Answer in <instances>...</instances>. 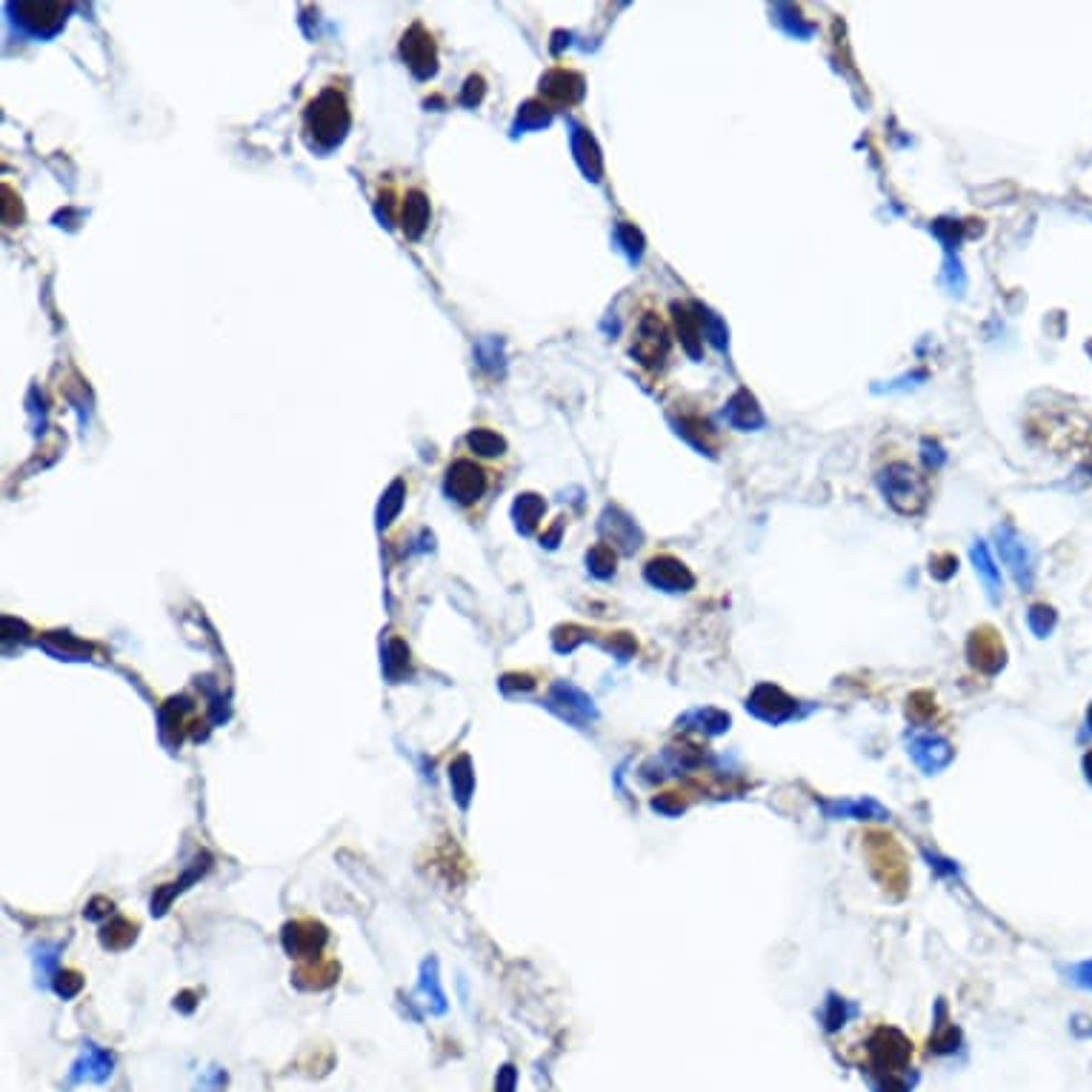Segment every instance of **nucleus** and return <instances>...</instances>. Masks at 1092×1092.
Returning a JSON list of instances; mask_svg holds the SVG:
<instances>
[{"label":"nucleus","instance_id":"obj_1","mask_svg":"<svg viewBox=\"0 0 1092 1092\" xmlns=\"http://www.w3.org/2000/svg\"><path fill=\"white\" fill-rule=\"evenodd\" d=\"M352 115H350V101H346V92L338 86H323L304 109V135L312 149H335L346 132H350Z\"/></svg>","mask_w":1092,"mask_h":1092},{"label":"nucleus","instance_id":"obj_2","mask_svg":"<svg viewBox=\"0 0 1092 1092\" xmlns=\"http://www.w3.org/2000/svg\"><path fill=\"white\" fill-rule=\"evenodd\" d=\"M878 486L884 492V498L896 507L901 515H918L927 507V498H929L927 478L918 469H912L910 464H904V461H896V464H889L886 469H881Z\"/></svg>","mask_w":1092,"mask_h":1092},{"label":"nucleus","instance_id":"obj_3","mask_svg":"<svg viewBox=\"0 0 1092 1092\" xmlns=\"http://www.w3.org/2000/svg\"><path fill=\"white\" fill-rule=\"evenodd\" d=\"M632 358L643 369H653V372H658L667 364V358H669V326L664 323L661 315L643 312L638 318L635 338H632Z\"/></svg>","mask_w":1092,"mask_h":1092},{"label":"nucleus","instance_id":"obj_4","mask_svg":"<svg viewBox=\"0 0 1092 1092\" xmlns=\"http://www.w3.org/2000/svg\"><path fill=\"white\" fill-rule=\"evenodd\" d=\"M443 489L446 495L461 504V507H475L486 489H489V472L481 461H472V458H455L446 469V481H443Z\"/></svg>","mask_w":1092,"mask_h":1092},{"label":"nucleus","instance_id":"obj_5","mask_svg":"<svg viewBox=\"0 0 1092 1092\" xmlns=\"http://www.w3.org/2000/svg\"><path fill=\"white\" fill-rule=\"evenodd\" d=\"M546 710H553L561 721H567L572 726H581V729L598 718V710H595L589 695L583 689H578L575 683H569V681H558L550 689V695H546Z\"/></svg>","mask_w":1092,"mask_h":1092},{"label":"nucleus","instance_id":"obj_6","mask_svg":"<svg viewBox=\"0 0 1092 1092\" xmlns=\"http://www.w3.org/2000/svg\"><path fill=\"white\" fill-rule=\"evenodd\" d=\"M747 710H750L755 718L767 721V724H783V721H789V718H796L798 701H792L781 686L758 683L755 692L747 698Z\"/></svg>","mask_w":1092,"mask_h":1092},{"label":"nucleus","instance_id":"obj_7","mask_svg":"<svg viewBox=\"0 0 1092 1092\" xmlns=\"http://www.w3.org/2000/svg\"><path fill=\"white\" fill-rule=\"evenodd\" d=\"M283 950L292 956V958H318L321 950L326 947V927L318 924V921H292L283 927Z\"/></svg>","mask_w":1092,"mask_h":1092},{"label":"nucleus","instance_id":"obj_8","mask_svg":"<svg viewBox=\"0 0 1092 1092\" xmlns=\"http://www.w3.org/2000/svg\"><path fill=\"white\" fill-rule=\"evenodd\" d=\"M401 55H404V61L410 64V69H412L418 78H429V75H435V69H438V46H435L432 35H429L421 23H415V26L404 35V40H401Z\"/></svg>","mask_w":1092,"mask_h":1092},{"label":"nucleus","instance_id":"obj_9","mask_svg":"<svg viewBox=\"0 0 1092 1092\" xmlns=\"http://www.w3.org/2000/svg\"><path fill=\"white\" fill-rule=\"evenodd\" d=\"M115 1070V1058L109 1050L97 1047V1044H83L80 1056L75 1058L72 1070H69V1086L75 1084H104Z\"/></svg>","mask_w":1092,"mask_h":1092},{"label":"nucleus","instance_id":"obj_10","mask_svg":"<svg viewBox=\"0 0 1092 1092\" xmlns=\"http://www.w3.org/2000/svg\"><path fill=\"white\" fill-rule=\"evenodd\" d=\"M967 655L972 661V667H978L981 672L986 675H996L1001 667H1004V643L1001 638L996 635V629H975L967 640Z\"/></svg>","mask_w":1092,"mask_h":1092},{"label":"nucleus","instance_id":"obj_11","mask_svg":"<svg viewBox=\"0 0 1092 1092\" xmlns=\"http://www.w3.org/2000/svg\"><path fill=\"white\" fill-rule=\"evenodd\" d=\"M910 755L927 775H935V772H941L953 761L956 750H953V743L944 740L941 735L924 732V735H915L910 740Z\"/></svg>","mask_w":1092,"mask_h":1092},{"label":"nucleus","instance_id":"obj_12","mask_svg":"<svg viewBox=\"0 0 1092 1092\" xmlns=\"http://www.w3.org/2000/svg\"><path fill=\"white\" fill-rule=\"evenodd\" d=\"M21 26H26L32 35H52L64 26L69 7L66 4H18L12 7Z\"/></svg>","mask_w":1092,"mask_h":1092},{"label":"nucleus","instance_id":"obj_13","mask_svg":"<svg viewBox=\"0 0 1092 1092\" xmlns=\"http://www.w3.org/2000/svg\"><path fill=\"white\" fill-rule=\"evenodd\" d=\"M643 575H647V581L653 586H658L664 592H686V589L695 586V575L681 561H675L672 555L653 558L647 564V569H643Z\"/></svg>","mask_w":1092,"mask_h":1092},{"label":"nucleus","instance_id":"obj_14","mask_svg":"<svg viewBox=\"0 0 1092 1092\" xmlns=\"http://www.w3.org/2000/svg\"><path fill=\"white\" fill-rule=\"evenodd\" d=\"M540 94L550 104H558V107L578 104L583 97V78L575 72H567V69H553L540 78Z\"/></svg>","mask_w":1092,"mask_h":1092},{"label":"nucleus","instance_id":"obj_15","mask_svg":"<svg viewBox=\"0 0 1092 1092\" xmlns=\"http://www.w3.org/2000/svg\"><path fill=\"white\" fill-rule=\"evenodd\" d=\"M996 538H999V553H1001L1004 564L1013 569L1015 581L1027 589L1032 583V558L1027 553V546L1021 543V538L1010 526H1001L996 532Z\"/></svg>","mask_w":1092,"mask_h":1092},{"label":"nucleus","instance_id":"obj_16","mask_svg":"<svg viewBox=\"0 0 1092 1092\" xmlns=\"http://www.w3.org/2000/svg\"><path fill=\"white\" fill-rule=\"evenodd\" d=\"M672 321H675V329H678V338L683 343V350L689 352V358L698 361L701 358V343H704V323H701L698 307L675 304L672 307Z\"/></svg>","mask_w":1092,"mask_h":1092},{"label":"nucleus","instance_id":"obj_17","mask_svg":"<svg viewBox=\"0 0 1092 1092\" xmlns=\"http://www.w3.org/2000/svg\"><path fill=\"white\" fill-rule=\"evenodd\" d=\"M826 818H855V821H886L889 810H884L875 798H843V801H821Z\"/></svg>","mask_w":1092,"mask_h":1092},{"label":"nucleus","instance_id":"obj_18","mask_svg":"<svg viewBox=\"0 0 1092 1092\" xmlns=\"http://www.w3.org/2000/svg\"><path fill=\"white\" fill-rule=\"evenodd\" d=\"M395 218L401 221V229H404L407 237H421L426 223H429V201H426V194L418 192V189L407 192L404 201L398 204V215H395Z\"/></svg>","mask_w":1092,"mask_h":1092},{"label":"nucleus","instance_id":"obj_19","mask_svg":"<svg viewBox=\"0 0 1092 1092\" xmlns=\"http://www.w3.org/2000/svg\"><path fill=\"white\" fill-rule=\"evenodd\" d=\"M418 1004L432 1013V1015H443L446 1013V996L440 989V978H438V961L429 958L424 961L421 967V981H418V992H415Z\"/></svg>","mask_w":1092,"mask_h":1092},{"label":"nucleus","instance_id":"obj_20","mask_svg":"<svg viewBox=\"0 0 1092 1092\" xmlns=\"http://www.w3.org/2000/svg\"><path fill=\"white\" fill-rule=\"evenodd\" d=\"M726 421L735 426V429H761L764 426V412H761V407H758V401L753 398V395L747 392V389H740V392H735L732 398H729V404H726Z\"/></svg>","mask_w":1092,"mask_h":1092},{"label":"nucleus","instance_id":"obj_21","mask_svg":"<svg viewBox=\"0 0 1092 1092\" xmlns=\"http://www.w3.org/2000/svg\"><path fill=\"white\" fill-rule=\"evenodd\" d=\"M681 729H695V732H704V735H721L729 729V715L715 710V707H698V710H689L681 721H678Z\"/></svg>","mask_w":1092,"mask_h":1092},{"label":"nucleus","instance_id":"obj_22","mask_svg":"<svg viewBox=\"0 0 1092 1092\" xmlns=\"http://www.w3.org/2000/svg\"><path fill=\"white\" fill-rule=\"evenodd\" d=\"M572 149H575V158H578L583 175H589V180H598L601 178V155H598V146H595V140L586 129H575Z\"/></svg>","mask_w":1092,"mask_h":1092},{"label":"nucleus","instance_id":"obj_23","mask_svg":"<svg viewBox=\"0 0 1092 1092\" xmlns=\"http://www.w3.org/2000/svg\"><path fill=\"white\" fill-rule=\"evenodd\" d=\"M450 783H453V796H455L458 807L467 810L472 792H475V772H472V761L467 755H461L450 764Z\"/></svg>","mask_w":1092,"mask_h":1092},{"label":"nucleus","instance_id":"obj_24","mask_svg":"<svg viewBox=\"0 0 1092 1092\" xmlns=\"http://www.w3.org/2000/svg\"><path fill=\"white\" fill-rule=\"evenodd\" d=\"M972 564H975L978 575H981L984 583H986L989 598H992V601H999L1001 575H999V567H996V561H992V555H989V550H986V543H984V540H975V543H972Z\"/></svg>","mask_w":1092,"mask_h":1092},{"label":"nucleus","instance_id":"obj_25","mask_svg":"<svg viewBox=\"0 0 1092 1092\" xmlns=\"http://www.w3.org/2000/svg\"><path fill=\"white\" fill-rule=\"evenodd\" d=\"M604 532L607 535H612V540L615 543H621L624 550H635V546L640 543V532H638V526H635V521H629L626 515H621V512H607L604 515Z\"/></svg>","mask_w":1092,"mask_h":1092},{"label":"nucleus","instance_id":"obj_26","mask_svg":"<svg viewBox=\"0 0 1092 1092\" xmlns=\"http://www.w3.org/2000/svg\"><path fill=\"white\" fill-rule=\"evenodd\" d=\"M135 938H137V927H135L132 921H126V918H112V921L104 924V929H101V944H104L107 950H112V953L126 950Z\"/></svg>","mask_w":1092,"mask_h":1092},{"label":"nucleus","instance_id":"obj_27","mask_svg":"<svg viewBox=\"0 0 1092 1092\" xmlns=\"http://www.w3.org/2000/svg\"><path fill=\"white\" fill-rule=\"evenodd\" d=\"M204 869H207V864L201 867V861H197L192 869H186V872H183V878H180V881H175V884H169V886L158 889V896L152 898V912H155V915H164V912L169 910V904H172V898L178 896V892H183V889H186L192 881H197V878H201V875H204Z\"/></svg>","mask_w":1092,"mask_h":1092},{"label":"nucleus","instance_id":"obj_28","mask_svg":"<svg viewBox=\"0 0 1092 1092\" xmlns=\"http://www.w3.org/2000/svg\"><path fill=\"white\" fill-rule=\"evenodd\" d=\"M467 446L478 455V458H498L507 453V443L498 432L492 429H475L469 438H467Z\"/></svg>","mask_w":1092,"mask_h":1092},{"label":"nucleus","instance_id":"obj_29","mask_svg":"<svg viewBox=\"0 0 1092 1092\" xmlns=\"http://www.w3.org/2000/svg\"><path fill=\"white\" fill-rule=\"evenodd\" d=\"M58 956H61V944H40L32 950V961H35V975L40 984H49L55 975H58Z\"/></svg>","mask_w":1092,"mask_h":1092},{"label":"nucleus","instance_id":"obj_30","mask_svg":"<svg viewBox=\"0 0 1092 1092\" xmlns=\"http://www.w3.org/2000/svg\"><path fill=\"white\" fill-rule=\"evenodd\" d=\"M772 12H775V23H778V26H781V29H783L789 37H798V40H801V37H810V35L815 32V26H812V23H807V21H804V18L796 12V9H792V7H783V4H778Z\"/></svg>","mask_w":1092,"mask_h":1092},{"label":"nucleus","instance_id":"obj_31","mask_svg":"<svg viewBox=\"0 0 1092 1092\" xmlns=\"http://www.w3.org/2000/svg\"><path fill=\"white\" fill-rule=\"evenodd\" d=\"M307 978H312L309 984H307V989H326V986H332L335 984V978H338V964H321V967H301L295 972V984L301 986Z\"/></svg>","mask_w":1092,"mask_h":1092},{"label":"nucleus","instance_id":"obj_32","mask_svg":"<svg viewBox=\"0 0 1092 1092\" xmlns=\"http://www.w3.org/2000/svg\"><path fill=\"white\" fill-rule=\"evenodd\" d=\"M615 550L610 543H595L589 555H586V564H589V572L595 578H610L615 572Z\"/></svg>","mask_w":1092,"mask_h":1092},{"label":"nucleus","instance_id":"obj_33","mask_svg":"<svg viewBox=\"0 0 1092 1092\" xmlns=\"http://www.w3.org/2000/svg\"><path fill=\"white\" fill-rule=\"evenodd\" d=\"M678 435H683L692 446H698L701 453H710L712 455V446H710V424L701 421V418H683L678 424Z\"/></svg>","mask_w":1092,"mask_h":1092},{"label":"nucleus","instance_id":"obj_34","mask_svg":"<svg viewBox=\"0 0 1092 1092\" xmlns=\"http://www.w3.org/2000/svg\"><path fill=\"white\" fill-rule=\"evenodd\" d=\"M540 515H543V501L538 498V495H521L518 504H515V518H518L521 532H532Z\"/></svg>","mask_w":1092,"mask_h":1092},{"label":"nucleus","instance_id":"obj_35","mask_svg":"<svg viewBox=\"0 0 1092 1092\" xmlns=\"http://www.w3.org/2000/svg\"><path fill=\"white\" fill-rule=\"evenodd\" d=\"M407 664H410V653H407V643L404 640H389V650H386V661H383V669H386V675L395 681V678H401V672L407 669Z\"/></svg>","mask_w":1092,"mask_h":1092},{"label":"nucleus","instance_id":"obj_36","mask_svg":"<svg viewBox=\"0 0 1092 1092\" xmlns=\"http://www.w3.org/2000/svg\"><path fill=\"white\" fill-rule=\"evenodd\" d=\"M698 315H701V323H704V332H707L710 343L715 346V350H726V343H729V332H726L724 321H721L715 312L704 309V307H698Z\"/></svg>","mask_w":1092,"mask_h":1092},{"label":"nucleus","instance_id":"obj_37","mask_svg":"<svg viewBox=\"0 0 1092 1092\" xmlns=\"http://www.w3.org/2000/svg\"><path fill=\"white\" fill-rule=\"evenodd\" d=\"M52 986H55V992H58V996H61L64 1001H69V999H75L78 992L83 989V975L75 972V970H64V972H58V975L52 978Z\"/></svg>","mask_w":1092,"mask_h":1092},{"label":"nucleus","instance_id":"obj_38","mask_svg":"<svg viewBox=\"0 0 1092 1092\" xmlns=\"http://www.w3.org/2000/svg\"><path fill=\"white\" fill-rule=\"evenodd\" d=\"M944 286L953 295H964V289H967V275H964L961 261L956 255H947V261H944Z\"/></svg>","mask_w":1092,"mask_h":1092},{"label":"nucleus","instance_id":"obj_39","mask_svg":"<svg viewBox=\"0 0 1092 1092\" xmlns=\"http://www.w3.org/2000/svg\"><path fill=\"white\" fill-rule=\"evenodd\" d=\"M1027 621H1029V629H1032L1038 638H1044V635H1050V629L1056 626V612H1053L1050 607H1032L1029 615H1027Z\"/></svg>","mask_w":1092,"mask_h":1092},{"label":"nucleus","instance_id":"obj_40","mask_svg":"<svg viewBox=\"0 0 1092 1092\" xmlns=\"http://www.w3.org/2000/svg\"><path fill=\"white\" fill-rule=\"evenodd\" d=\"M618 243L624 246V252H626L632 261L640 258V252H643V237H640V232H638L635 226L621 223V226H618Z\"/></svg>","mask_w":1092,"mask_h":1092},{"label":"nucleus","instance_id":"obj_41","mask_svg":"<svg viewBox=\"0 0 1092 1092\" xmlns=\"http://www.w3.org/2000/svg\"><path fill=\"white\" fill-rule=\"evenodd\" d=\"M543 123H550V107H543V104H538V101H529L524 109H521V115H518V126H543Z\"/></svg>","mask_w":1092,"mask_h":1092},{"label":"nucleus","instance_id":"obj_42","mask_svg":"<svg viewBox=\"0 0 1092 1092\" xmlns=\"http://www.w3.org/2000/svg\"><path fill=\"white\" fill-rule=\"evenodd\" d=\"M932 232L941 237V243L947 246V255H953V246H958V240H961V223L941 218V221L932 223Z\"/></svg>","mask_w":1092,"mask_h":1092},{"label":"nucleus","instance_id":"obj_43","mask_svg":"<svg viewBox=\"0 0 1092 1092\" xmlns=\"http://www.w3.org/2000/svg\"><path fill=\"white\" fill-rule=\"evenodd\" d=\"M956 569H958V558L956 555H935L932 558V564H929V572H932V578H938V581H947V578H953L956 575Z\"/></svg>","mask_w":1092,"mask_h":1092},{"label":"nucleus","instance_id":"obj_44","mask_svg":"<svg viewBox=\"0 0 1092 1092\" xmlns=\"http://www.w3.org/2000/svg\"><path fill=\"white\" fill-rule=\"evenodd\" d=\"M653 810L661 812V815H678V812L683 810V804L672 796V792H667V796H658V798L653 801Z\"/></svg>","mask_w":1092,"mask_h":1092},{"label":"nucleus","instance_id":"obj_45","mask_svg":"<svg viewBox=\"0 0 1092 1092\" xmlns=\"http://www.w3.org/2000/svg\"><path fill=\"white\" fill-rule=\"evenodd\" d=\"M829 1015H826V1027L829 1029H838V1024H843L847 1021V1010H843V1001H838V999H829Z\"/></svg>","mask_w":1092,"mask_h":1092},{"label":"nucleus","instance_id":"obj_46","mask_svg":"<svg viewBox=\"0 0 1092 1092\" xmlns=\"http://www.w3.org/2000/svg\"><path fill=\"white\" fill-rule=\"evenodd\" d=\"M495 1092H515V1070L512 1067H504L498 1072V1084H495Z\"/></svg>","mask_w":1092,"mask_h":1092},{"label":"nucleus","instance_id":"obj_47","mask_svg":"<svg viewBox=\"0 0 1092 1092\" xmlns=\"http://www.w3.org/2000/svg\"><path fill=\"white\" fill-rule=\"evenodd\" d=\"M1072 981L1081 984V986H1086V989H1092V961L1075 967V970H1072Z\"/></svg>","mask_w":1092,"mask_h":1092},{"label":"nucleus","instance_id":"obj_48","mask_svg":"<svg viewBox=\"0 0 1092 1092\" xmlns=\"http://www.w3.org/2000/svg\"><path fill=\"white\" fill-rule=\"evenodd\" d=\"M221 1081H223V1072H221V1070H209V1075L204 1078V1086L212 1089V1092H218V1089H221Z\"/></svg>","mask_w":1092,"mask_h":1092},{"label":"nucleus","instance_id":"obj_49","mask_svg":"<svg viewBox=\"0 0 1092 1092\" xmlns=\"http://www.w3.org/2000/svg\"><path fill=\"white\" fill-rule=\"evenodd\" d=\"M924 450H927V453H924V458H927L929 464H932V461H935V464H941V461H944V455H941V450H938L935 443H929V440H927V443H924Z\"/></svg>","mask_w":1092,"mask_h":1092},{"label":"nucleus","instance_id":"obj_50","mask_svg":"<svg viewBox=\"0 0 1092 1092\" xmlns=\"http://www.w3.org/2000/svg\"><path fill=\"white\" fill-rule=\"evenodd\" d=\"M1084 769H1086V778L1092 781V753H1089V755L1084 758Z\"/></svg>","mask_w":1092,"mask_h":1092},{"label":"nucleus","instance_id":"obj_51","mask_svg":"<svg viewBox=\"0 0 1092 1092\" xmlns=\"http://www.w3.org/2000/svg\"><path fill=\"white\" fill-rule=\"evenodd\" d=\"M1089 724H1092V707H1089Z\"/></svg>","mask_w":1092,"mask_h":1092}]
</instances>
